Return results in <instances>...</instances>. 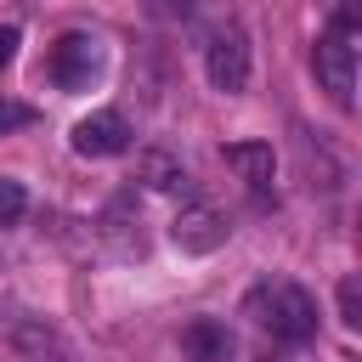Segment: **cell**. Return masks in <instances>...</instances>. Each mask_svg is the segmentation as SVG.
<instances>
[{
    "label": "cell",
    "instance_id": "1",
    "mask_svg": "<svg viewBox=\"0 0 362 362\" xmlns=\"http://www.w3.org/2000/svg\"><path fill=\"white\" fill-rule=\"evenodd\" d=\"M243 311H249L272 339H283V345H305V339L317 334V300H311L300 283H260V288H249Z\"/></svg>",
    "mask_w": 362,
    "mask_h": 362
},
{
    "label": "cell",
    "instance_id": "2",
    "mask_svg": "<svg viewBox=\"0 0 362 362\" xmlns=\"http://www.w3.org/2000/svg\"><path fill=\"white\" fill-rule=\"evenodd\" d=\"M204 74H209V85L221 96H243L249 90V34L232 17L209 28V40H204Z\"/></svg>",
    "mask_w": 362,
    "mask_h": 362
},
{
    "label": "cell",
    "instance_id": "3",
    "mask_svg": "<svg viewBox=\"0 0 362 362\" xmlns=\"http://www.w3.org/2000/svg\"><path fill=\"white\" fill-rule=\"evenodd\" d=\"M102 68H107V45L96 40V34H62L57 45H51V62H45V74L62 85V90H90L96 79H102Z\"/></svg>",
    "mask_w": 362,
    "mask_h": 362
},
{
    "label": "cell",
    "instance_id": "4",
    "mask_svg": "<svg viewBox=\"0 0 362 362\" xmlns=\"http://www.w3.org/2000/svg\"><path fill=\"white\" fill-rule=\"evenodd\" d=\"M226 238H232V221L215 204H181L170 221V243L181 255H215V249H226Z\"/></svg>",
    "mask_w": 362,
    "mask_h": 362
},
{
    "label": "cell",
    "instance_id": "5",
    "mask_svg": "<svg viewBox=\"0 0 362 362\" xmlns=\"http://www.w3.org/2000/svg\"><path fill=\"white\" fill-rule=\"evenodd\" d=\"M311 68H317V79H322V90L339 102V107H351L356 102V45L345 40V34H322L317 40V51H311Z\"/></svg>",
    "mask_w": 362,
    "mask_h": 362
},
{
    "label": "cell",
    "instance_id": "6",
    "mask_svg": "<svg viewBox=\"0 0 362 362\" xmlns=\"http://www.w3.org/2000/svg\"><path fill=\"white\" fill-rule=\"evenodd\" d=\"M96 232H102V243H107L113 260H141L147 255V221H141L136 198H113L102 209V226Z\"/></svg>",
    "mask_w": 362,
    "mask_h": 362
},
{
    "label": "cell",
    "instance_id": "7",
    "mask_svg": "<svg viewBox=\"0 0 362 362\" xmlns=\"http://www.w3.org/2000/svg\"><path fill=\"white\" fill-rule=\"evenodd\" d=\"M68 141H74L79 158H119V153L130 147V124H124V113L102 107V113H90V119H79Z\"/></svg>",
    "mask_w": 362,
    "mask_h": 362
},
{
    "label": "cell",
    "instance_id": "8",
    "mask_svg": "<svg viewBox=\"0 0 362 362\" xmlns=\"http://www.w3.org/2000/svg\"><path fill=\"white\" fill-rule=\"evenodd\" d=\"M181 351H187V362H232V356H238V339H232L226 322L192 317V322L181 328Z\"/></svg>",
    "mask_w": 362,
    "mask_h": 362
},
{
    "label": "cell",
    "instance_id": "9",
    "mask_svg": "<svg viewBox=\"0 0 362 362\" xmlns=\"http://www.w3.org/2000/svg\"><path fill=\"white\" fill-rule=\"evenodd\" d=\"M221 158H226V170H238V181H249L255 192H266L272 175H277V153H272V141H232Z\"/></svg>",
    "mask_w": 362,
    "mask_h": 362
},
{
    "label": "cell",
    "instance_id": "10",
    "mask_svg": "<svg viewBox=\"0 0 362 362\" xmlns=\"http://www.w3.org/2000/svg\"><path fill=\"white\" fill-rule=\"evenodd\" d=\"M136 181H141V187H153V192H170V187H181V181H187V170H181L164 147H147V153H136Z\"/></svg>",
    "mask_w": 362,
    "mask_h": 362
},
{
    "label": "cell",
    "instance_id": "11",
    "mask_svg": "<svg viewBox=\"0 0 362 362\" xmlns=\"http://www.w3.org/2000/svg\"><path fill=\"white\" fill-rule=\"evenodd\" d=\"M11 345H17L23 356H34V362H45V356H62V339H57V328H45L40 317H23V322L11 328Z\"/></svg>",
    "mask_w": 362,
    "mask_h": 362
},
{
    "label": "cell",
    "instance_id": "12",
    "mask_svg": "<svg viewBox=\"0 0 362 362\" xmlns=\"http://www.w3.org/2000/svg\"><path fill=\"white\" fill-rule=\"evenodd\" d=\"M23 215H28V192H23V181L0 175V226H17Z\"/></svg>",
    "mask_w": 362,
    "mask_h": 362
},
{
    "label": "cell",
    "instance_id": "13",
    "mask_svg": "<svg viewBox=\"0 0 362 362\" xmlns=\"http://www.w3.org/2000/svg\"><path fill=\"white\" fill-rule=\"evenodd\" d=\"M334 294H339V322H345V328H362V283H356V277H339Z\"/></svg>",
    "mask_w": 362,
    "mask_h": 362
},
{
    "label": "cell",
    "instance_id": "14",
    "mask_svg": "<svg viewBox=\"0 0 362 362\" xmlns=\"http://www.w3.org/2000/svg\"><path fill=\"white\" fill-rule=\"evenodd\" d=\"M23 124H34V107H28V102L0 96V136H6V130H23Z\"/></svg>",
    "mask_w": 362,
    "mask_h": 362
},
{
    "label": "cell",
    "instance_id": "15",
    "mask_svg": "<svg viewBox=\"0 0 362 362\" xmlns=\"http://www.w3.org/2000/svg\"><path fill=\"white\" fill-rule=\"evenodd\" d=\"M17 45H23V34H17V23H6V28H0V68L17 62Z\"/></svg>",
    "mask_w": 362,
    "mask_h": 362
}]
</instances>
